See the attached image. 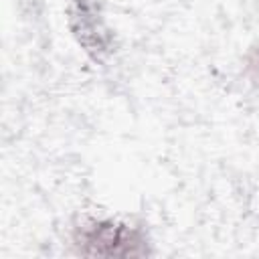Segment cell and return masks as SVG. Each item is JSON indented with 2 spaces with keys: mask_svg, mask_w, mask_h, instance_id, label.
Listing matches in <instances>:
<instances>
[{
  "mask_svg": "<svg viewBox=\"0 0 259 259\" xmlns=\"http://www.w3.org/2000/svg\"><path fill=\"white\" fill-rule=\"evenodd\" d=\"M69 14L79 42L95 61H103L111 53V36L99 18L95 0H69Z\"/></svg>",
  "mask_w": 259,
  "mask_h": 259,
  "instance_id": "cell-2",
  "label": "cell"
},
{
  "mask_svg": "<svg viewBox=\"0 0 259 259\" xmlns=\"http://www.w3.org/2000/svg\"><path fill=\"white\" fill-rule=\"evenodd\" d=\"M245 75L255 87H259V45H255L245 57Z\"/></svg>",
  "mask_w": 259,
  "mask_h": 259,
  "instance_id": "cell-3",
  "label": "cell"
},
{
  "mask_svg": "<svg viewBox=\"0 0 259 259\" xmlns=\"http://www.w3.org/2000/svg\"><path fill=\"white\" fill-rule=\"evenodd\" d=\"M73 247L89 257H142L148 255V237L140 227L111 219H87L73 229Z\"/></svg>",
  "mask_w": 259,
  "mask_h": 259,
  "instance_id": "cell-1",
  "label": "cell"
}]
</instances>
